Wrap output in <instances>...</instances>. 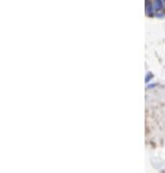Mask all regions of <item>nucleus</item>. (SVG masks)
<instances>
[{"label":"nucleus","instance_id":"nucleus-2","mask_svg":"<svg viewBox=\"0 0 165 173\" xmlns=\"http://www.w3.org/2000/svg\"><path fill=\"white\" fill-rule=\"evenodd\" d=\"M152 7H153V5L147 0V4H146V13H147L148 15H150L152 11H153V10H152Z\"/></svg>","mask_w":165,"mask_h":173},{"label":"nucleus","instance_id":"nucleus-3","mask_svg":"<svg viewBox=\"0 0 165 173\" xmlns=\"http://www.w3.org/2000/svg\"><path fill=\"white\" fill-rule=\"evenodd\" d=\"M163 4H164V5H165V0H163Z\"/></svg>","mask_w":165,"mask_h":173},{"label":"nucleus","instance_id":"nucleus-1","mask_svg":"<svg viewBox=\"0 0 165 173\" xmlns=\"http://www.w3.org/2000/svg\"><path fill=\"white\" fill-rule=\"evenodd\" d=\"M162 8H163V0H154L153 10H155V11H161Z\"/></svg>","mask_w":165,"mask_h":173}]
</instances>
